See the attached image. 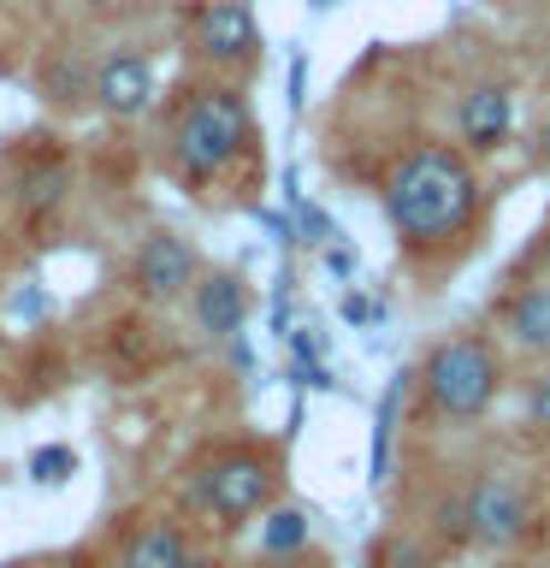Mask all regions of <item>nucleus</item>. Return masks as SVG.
<instances>
[{"instance_id":"nucleus-1","label":"nucleus","mask_w":550,"mask_h":568,"mask_svg":"<svg viewBox=\"0 0 550 568\" xmlns=\"http://www.w3.org/2000/svg\"><path fill=\"white\" fill-rule=\"evenodd\" d=\"M479 213V172L450 142H420L385 178V220L408 248L456 243Z\"/></svg>"},{"instance_id":"nucleus-2","label":"nucleus","mask_w":550,"mask_h":568,"mask_svg":"<svg viewBox=\"0 0 550 568\" xmlns=\"http://www.w3.org/2000/svg\"><path fill=\"white\" fill-rule=\"evenodd\" d=\"M497 390H503V355H497L486 332H450L426 349L420 397L438 420H450V426L479 420L497 403Z\"/></svg>"},{"instance_id":"nucleus-3","label":"nucleus","mask_w":550,"mask_h":568,"mask_svg":"<svg viewBox=\"0 0 550 568\" xmlns=\"http://www.w3.org/2000/svg\"><path fill=\"white\" fill-rule=\"evenodd\" d=\"M248 149V101L237 89L213 83L202 89L184 113L172 124V154H177V172L195 178V184H207V178H220L231 160Z\"/></svg>"},{"instance_id":"nucleus-4","label":"nucleus","mask_w":550,"mask_h":568,"mask_svg":"<svg viewBox=\"0 0 550 568\" xmlns=\"http://www.w3.org/2000/svg\"><path fill=\"white\" fill-rule=\"evenodd\" d=\"M273 486H278L273 456L255 450V444H243V450H220L213 462L195 468V486L184 491V504L220 515L225 527H237V521H248V515H261L273 504Z\"/></svg>"},{"instance_id":"nucleus-5","label":"nucleus","mask_w":550,"mask_h":568,"mask_svg":"<svg viewBox=\"0 0 550 568\" xmlns=\"http://www.w3.org/2000/svg\"><path fill=\"white\" fill-rule=\"evenodd\" d=\"M527 521H532L527 491L515 486V479H503V474H486V479H473V486L461 491V527H468L473 545L503 550V545H515L527 532Z\"/></svg>"},{"instance_id":"nucleus-6","label":"nucleus","mask_w":550,"mask_h":568,"mask_svg":"<svg viewBox=\"0 0 550 568\" xmlns=\"http://www.w3.org/2000/svg\"><path fill=\"white\" fill-rule=\"evenodd\" d=\"M195 273H202V255L184 237H172V231H149L131 255V284L142 302H184Z\"/></svg>"},{"instance_id":"nucleus-7","label":"nucleus","mask_w":550,"mask_h":568,"mask_svg":"<svg viewBox=\"0 0 550 568\" xmlns=\"http://www.w3.org/2000/svg\"><path fill=\"white\" fill-rule=\"evenodd\" d=\"M184 302H190V326L202 337H237L248 320V284L231 266H202Z\"/></svg>"},{"instance_id":"nucleus-8","label":"nucleus","mask_w":550,"mask_h":568,"mask_svg":"<svg viewBox=\"0 0 550 568\" xmlns=\"http://www.w3.org/2000/svg\"><path fill=\"white\" fill-rule=\"evenodd\" d=\"M95 106L101 113H113V119H136L142 106L154 101V65L142 60V53L131 48H119V53H106V60L95 65Z\"/></svg>"},{"instance_id":"nucleus-9","label":"nucleus","mask_w":550,"mask_h":568,"mask_svg":"<svg viewBox=\"0 0 550 568\" xmlns=\"http://www.w3.org/2000/svg\"><path fill=\"white\" fill-rule=\"evenodd\" d=\"M195 48H202L213 65L248 60V53L261 48L255 12H248L243 0H213V7H202V18H195Z\"/></svg>"},{"instance_id":"nucleus-10","label":"nucleus","mask_w":550,"mask_h":568,"mask_svg":"<svg viewBox=\"0 0 550 568\" xmlns=\"http://www.w3.org/2000/svg\"><path fill=\"white\" fill-rule=\"evenodd\" d=\"M497 332L521 355H550V278L544 284H515L497 302Z\"/></svg>"},{"instance_id":"nucleus-11","label":"nucleus","mask_w":550,"mask_h":568,"mask_svg":"<svg viewBox=\"0 0 550 568\" xmlns=\"http://www.w3.org/2000/svg\"><path fill=\"white\" fill-rule=\"evenodd\" d=\"M509 124H515V101H509V89L503 83H473L468 95H461L456 106V131L468 149H503L509 142Z\"/></svg>"},{"instance_id":"nucleus-12","label":"nucleus","mask_w":550,"mask_h":568,"mask_svg":"<svg viewBox=\"0 0 550 568\" xmlns=\"http://www.w3.org/2000/svg\"><path fill=\"white\" fill-rule=\"evenodd\" d=\"M113 568H195V557H190V539L177 521H136L119 539Z\"/></svg>"},{"instance_id":"nucleus-13","label":"nucleus","mask_w":550,"mask_h":568,"mask_svg":"<svg viewBox=\"0 0 550 568\" xmlns=\"http://www.w3.org/2000/svg\"><path fill=\"white\" fill-rule=\"evenodd\" d=\"M42 89H48V95L53 101H83V71L78 65H71V60H53V65H42Z\"/></svg>"},{"instance_id":"nucleus-14","label":"nucleus","mask_w":550,"mask_h":568,"mask_svg":"<svg viewBox=\"0 0 550 568\" xmlns=\"http://www.w3.org/2000/svg\"><path fill=\"white\" fill-rule=\"evenodd\" d=\"M302 539H308V515H302V509H278L273 527H266V550H296Z\"/></svg>"},{"instance_id":"nucleus-15","label":"nucleus","mask_w":550,"mask_h":568,"mask_svg":"<svg viewBox=\"0 0 550 568\" xmlns=\"http://www.w3.org/2000/svg\"><path fill=\"white\" fill-rule=\"evenodd\" d=\"M532 426H539V433L550 438V373L539 385H532Z\"/></svg>"},{"instance_id":"nucleus-16","label":"nucleus","mask_w":550,"mask_h":568,"mask_svg":"<svg viewBox=\"0 0 550 568\" xmlns=\"http://www.w3.org/2000/svg\"><path fill=\"white\" fill-rule=\"evenodd\" d=\"M65 468H71V450H42L35 456V479H65Z\"/></svg>"},{"instance_id":"nucleus-17","label":"nucleus","mask_w":550,"mask_h":568,"mask_svg":"<svg viewBox=\"0 0 550 568\" xmlns=\"http://www.w3.org/2000/svg\"><path fill=\"white\" fill-rule=\"evenodd\" d=\"M532 154H539V160H544V166H550V119L539 124V131H532Z\"/></svg>"},{"instance_id":"nucleus-18","label":"nucleus","mask_w":550,"mask_h":568,"mask_svg":"<svg viewBox=\"0 0 550 568\" xmlns=\"http://www.w3.org/2000/svg\"><path fill=\"white\" fill-rule=\"evenodd\" d=\"M539 261H544V278H550V231H544V248H539Z\"/></svg>"},{"instance_id":"nucleus-19","label":"nucleus","mask_w":550,"mask_h":568,"mask_svg":"<svg viewBox=\"0 0 550 568\" xmlns=\"http://www.w3.org/2000/svg\"><path fill=\"white\" fill-rule=\"evenodd\" d=\"M314 7H332V0H314Z\"/></svg>"},{"instance_id":"nucleus-20","label":"nucleus","mask_w":550,"mask_h":568,"mask_svg":"<svg viewBox=\"0 0 550 568\" xmlns=\"http://www.w3.org/2000/svg\"><path fill=\"white\" fill-rule=\"evenodd\" d=\"M544 53H550V36H544Z\"/></svg>"}]
</instances>
